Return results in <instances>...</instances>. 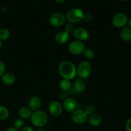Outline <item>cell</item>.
<instances>
[{"instance_id": "obj_1", "label": "cell", "mask_w": 131, "mask_h": 131, "mask_svg": "<svg viewBox=\"0 0 131 131\" xmlns=\"http://www.w3.org/2000/svg\"><path fill=\"white\" fill-rule=\"evenodd\" d=\"M58 72L63 79L70 81L77 75L76 67L69 61H62L58 66Z\"/></svg>"}, {"instance_id": "obj_2", "label": "cell", "mask_w": 131, "mask_h": 131, "mask_svg": "<svg viewBox=\"0 0 131 131\" xmlns=\"http://www.w3.org/2000/svg\"><path fill=\"white\" fill-rule=\"evenodd\" d=\"M30 119L32 124L35 127H42L47 124L48 122V116L45 112L38 110L32 113Z\"/></svg>"}, {"instance_id": "obj_3", "label": "cell", "mask_w": 131, "mask_h": 131, "mask_svg": "<svg viewBox=\"0 0 131 131\" xmlns=\"http://www.w3.org/2000/svg\"><path fill=\"white\" fill-rule=\"evenodd\" d=\"M84 14V12L81 9L75 8L70 9L67 12L65 18L69 23L71 24L78 23L83 20Z\"/></svg>"}, {"instance_id": "obj_4", "label": "cell", "mask_w": 131, "mask_h": 131, "mask_svg": "<svg viewBox=\"0 0 131 131\" xmlns=\"http://www.w3.org/2000/svg\"><path fill=\"white\" fill-rule=\"evenodd\" d=\"M77 69V75L81 79H87L92 72L91 64L87 61H83L78 65Z\"/></svg>"}, {"instance_id": "obj_5", "label": "cell", "mask_w": 131, "mask_h": 131, "mask_svg": "<svg viewBox=\"0 0 131 131\" xmlns=\"http://www.w3.org/2000/svg\"><path fill=\"white\" fill-rule=\"evenodd\" d=\"M88 116L83 110H76L72 113L71 118L72 120L75 124L78 125H81L84 124L88 120Z\"/></svg>"}, {"instance_id": "obj_6", "label": "cell", "mask_w": 131, "mask_h": 131, "mask_svg": "<svg viewBox=\"0 0 131 131\" xmlns=\"http://www.w3.org/2000/svg\"><path fill=\"white\" fill-rule=\"evenodd\" d=\"M68 49L69 52L72 54L79 55L83 54V51L85 49V46L83 42L76 40L70 42L68 47Z\"/></svg>"}, {"instance_id": "obj_7", "label": "cell", "mask_w": 131, "mask_h": 131, "mask_svg": "<svg viewBox=\"0 0 131 131\" xmlns=\"http://www.w3.org/2000/svg\"><path fill=\"white\" fill-rule=\"evenodd\" d=\"M128 22V18L125 14L118 13L113 16L112 19V24L116 28H124Z\"/></svg>"}, {"instance_id": "obj_8", "label": "cell", "mask_w": 131, "mask_h": 131, "mask_svg": "<svg viewBox=\"0 0 131 131\" xmlns=\"http://www.w3.org/2000/svg\"><path fill=\"white\" fill-rule=\"evenodd\" d=\"M66 18L61 13L56 12L52 14L49 18V22L54 27H60L63 25Z\"/></svg>"}, {"instance_id": "obj_9", "label": "cell", "mask_w": 131, "mask_h": 131, "mask_svg": "<svg viewBox=\"0 0 131 131\" xmlns=\"http://www.w3.org/2000/svg\"><path fill=\"white\" fill-rule=\"evenodd\" d=\"M49 111L54 117H58L62 114L63 106L60 102L53 101L49 105Z\"/></svg>"}, {"instance_id": "obj_10", "label": "cell", "mask_w": 131, "mask_h": 131, "mask_svg": "<svg viewBox=\"0 0 131 131\" xmlns=\"http://www.w3.org/2000/svg\"><path fill=\"white\" fill-rule=\"evenodd\" d=\"M72 33L73 35L76 38L77 40L81 41V42L86 41L90 37L89 32L87 31V29L84 28H81V27L75 28Z\"/></svg>"}, {"instance_id": "obj_11", "label": "cell", "mask_w": 131, "mask_h": 131, "mask_svg": "<svg viewBox=\"0 0 131 131\" xmlns=\"http://www.w3.org/2000/svg\"><path fill=\"white\" fill-rule=\"evenodd\" d=\"M63 109L68 113H72L77 110L78 102L76 100L72 97L67 98L63 102Z\"/></svg>"}, {"instance_id": "obj_12", "label": "cell", "mask_w": 131, "mask_h": 131, "mask_svg": "<svg viewBox=\"0 0 131 131\" xmlns=\"http://www.w3.org/2000/svg\"><path fill=\"white\" fill-rule=\"evenodd\" d=\"M41 105H42L41 99L37 96L32 97L28 102V107L30 109L32 112L38 111L40 108Z\"/></svg>"}, {"instance_id": "obj_13", "label": "cell", "mask_w": 131, "mask_h": 131, "mask_svg": "<svg viewBox=\"0 0 131 131\" xmlns=\"http://www.w3.org/2000/svg\"><path fill=\"white\" fill-rule=\"evenodd\" d=\"M70 38V34L65 32V31H59L55 35L54 40L58 44H63L68 42Z\"/></svg>"}, {"instance_id": "obj_14", "label": "cell", "mask_w": 131, "mask_h": 131, "mask_svg": "<svg viewBox=\"0 0 131 131\" xmlns=\"http://www.w3.org/2000/svg\"><path fill=\"white\" fill-rule=\"evenodd\" d=\"M89 124L93 127L99 126L102 123V118L98 114H93V115L88 116V120Z\"/></svg>"}, {"instance_id": "obj_15", "label": "cell", "mask_w": 131, "mask_h": 131, "mask_svg": "<svg viewBox=\"0 0 131 131\" xmlns=\"http://www.w3.org/2000/svg\"><path fill=\"white\" fill-rule=\"evenodd\" d=\"M1 78L3 83L6 85H12L15 81V76L12 73H5Z\"/></svg>"}, {"instance_id": "obj_16", "label": "cell", "mask_w": 131, "mask_h": 131, "mask_svg": "<svg viewBox=\"0 0 131 131\" xmlns=\"http://www.w3.org/2000/svg\"><path fill=\"white\" fill-rule=\"evenodd\" d=\"M120 37L124 42L131 40V28L129 27H124L120 33Z\"/></svg>"}, {"instance_id": "obj_17", "label": "cell", "mask_w": 131, "mask_h": 131, "mask_svg": "<svg viewBox=\"0 0 131 131\" xmlns=\"http://www.w3.org/2000/svg\"><path fill=\"white\" fill-rule=\"evenodd\" d=\"M32 111L28 107H22L19 110V115L20 118L23 119H28L31 117Z\"/></svg>"}, {"instance_id": "obj_18", "label": "cell", "mask_w": 131, "mask_h": 131, "mask_svg": "<svg viewBox=\"0 0 131 131\" xmlns=\"http://www.w3.org/2000/svg\"><path fill=\"white\" fill-rule=\"evenodd\" d=\"M74 88L78 93H83L86 89V85L83 79H78L74 83Z\"/></svg>"}, {"instance_id": "obj_19", "label": "cell", "mask_w": 131, "mask_h": 131, "mask_svg": "<svg viewBox=\"0 0 131 131\" xmlns=\"http://www.w3.org/2000/svg\"><path fill=\"white\" fill-rule=\"evenodd\" d=\"M71 82L68 79H63L60 83V88H61V90L64 91V92L69 91L71 88Z\"/></svg>"}, {"instance_id": "obj_20", "label": "cell", "mask_w": 131, "mask_h": 131, "mask_svg": "<svg viewBox=\"0 0 131 131\" xmlns=\"http://www.w3.org/2000/svg\"><path fill=\"white\" fill-rule=\"evenodd\" d=\"M9 116V111L5 106L0 105V120H5Z\"/></svg>"}, {"instance_id": "obj_21", "label": "cell", "mask_w": 131, "mask_h": 131, "mask_svg": "<svg viewBox=\"0 0 131 131\" xmlns=\"http://www.w3.org/2000/svg\"><path fill=\"white\" fill-rule=\"evenodd\" d=\"M10 33L8 29L6 28L0 29V40L5 41L10 38Z\"/></svg>"}, {"instance_id": "obj_22", "label": "cell", "mask_w": 131, "mask_h": 131, "mask_svg": "<svg viewBox=\"0 0 131 131\" xmlns=\"http://www.w3.org/2000/svg\"><path fill=\"white\" fill-rule=\"evenodd\" d=\"M83 56L87 60H92L95 57V53L90 49H85L83 52Z\"/></svg>"}, {"instance_id": "obj_23", "label": "cell", "mask_w": 131, "mask_h": 131, "mask_svg": "<svg viewBox=\"0 0 131 131\" xmlns=\"http://www.w3.org/2000/svg\"><path fill=\"white\" fill-rule=\"evenodd\" d=\"M24 119L20 117L18 118H17L16 120L14 121V127H15V129H17V130L18 129L23 128V127H24Z\"/></svg>"}, {"instance_id": "obj_24", "label": "cell", "mask_w": 131, "mask_h": 131, "mask_svg": "<svg viewBox=\"0 0 131 131\" xmlns=\"http://www.w3.org/2000/svg\"><path fill=\"white\" fill-rule=\"evenodd\" d=\"M85 112L86 113V114L88 115V116H90V115H93V114L95 113L96 111V107L94 105H88L86 107V110H84Z\"/></svg>"}, {"instance_id": "obj_25", "label": "cell", "mask_w": 131, "mask_h": 131, "mask_svg": "<svg viewBox=\"0 0 131 131\" xmlns=\"http://www.w3.org/2000/svg\"><path fill=\"white\" fill-rule=\"evenodd\" d=\"M74 26H73V24H71V23H69L67 24H65V31L68 33L69 34H70V33H72L74 31Z\"/></svg>"}, {"instance_id": "obj_26", "label": "cell", "mask_w": 131, "mask_h": 131, "mask_svg": "<svg viewBox=\"0 0 131 131\" xmlns=\"http://www.w3.org/2000/svg\"><path fill=\"white\" fill-rule=\"evenodd\" d=\"M83 20H84L86 23H90L93 20V17L90 14H84Z\"/></svg>"}, {"instance_id": "obj_27", "label": "cell", "mask_w": 131, "mask_h": 131, "mask_svg": "<svg viewBox=\"0 0 131 131\" xmlns=\"http://www.w3.org/2000/svg\"><path fill=\"white\" fill-rule=\"evenodd\" d=\"M5 69L6 68H5V63L0 60V78H1V76L5 74Z\"/></svg>"}, {"instance_id": "obj_28", "label": "cell", "mask_w": 131, "mask_h": 131, "mask_svg": "<svg viewBox=\"0 0 131 131\" xmlns=\"http://www.w3.org/2000/svg\"><path fill=\"white\" fill-rule=\"evenodd\" d=\"M125 128H126V131H131V118L127 121Z\"/></svg>"}, {"instance_id": "obj_29", "label": "cell", "mask_w": 131, "mask_h": 131, "mask_svg": "<svg viewBox=\"0 0 131 131\" xmlns=\"http://www.w3.org/2000/svg\"><path fill=\"white\" fill-rule=\"evenodd\" d=\"M22 131H34L33 128L29 126H24L23 127Z\"/></svg>"}, {"instance_id": "obj_30", "label": "cell", "mask_w": 131, "mask_h": 131, "mask_svg": "<svg viewBox=\"0 0 131 131\" xmlns=\"http://www.w3.org/2000/svg\"><path fill=\"white\" fill-rule=\"evenodd\" d=\"M6 131H18L17 129H15L14 127H9L6 129Z\"/></svg>"}, {"instance_id": "obj_31", "label": "cell", "mask_w": 131, "mask_h": 131, "mask_svg": "<svg viewBox=\"0 0 131 131\" xmlns=\"http://www.w3.org/2000/svg\"><path fill=\"white\" fill-rule=\"evenodd\" d=\"M55 1H56V3H63L65 2V1L66 0H54Z\"/></svg>"}, {"instance_id": "obj_32", "label": "cell", "mask_w": 131, "mask_h": 131, "mask_svg": "<svg viewBox=\"0 0 131 131\" xmlns=\"http://www.w3.org/2000/svg\"><path fill=\"white\" fill-rule=\"evenodd\" d=\"M127 23H128V25H129V28H131V18L130 19H129V20H128Z\"/></svg>"}, {"instance_id": "obj_33", "label": "cell", "mask_w": 131, "mask_h": 131, "mask_svg": "<svg viewBox=\"0 0 131 131\" xmlns=\"http://www.w3.org/2000/svg\"><path fill=\"white\" fill-rule=\"evenodd\" d=\"M1 48H2V42L0 40V51H1Z\"/></svg>"}, {"instance_id": "obj_34", "label": "cell", "mask_w": 131, "mask_h": 131, "mask_svg": "<svg viewBox=\"0 0 131 131\" xmlns=\"http://www.w3.org/2000/svg\"><path fill=\"white\" fill-rule=\"evenodd\" d=\"M35 131H46V130H43V129H38V130H35Z\"/></svg>"}, {"instance_id": "obj_35", "label": "cell", "mask_w": 131, "mask_h": 131, "mask_svg": "<svg viewBox=\"0 0 131 131\" xmlns=\"http://www.w3.org/2000/svg\"><path fill=\"white\" fill-rule=\"evenodd\" d=\"M121 1H129V0H121Z\"/></svg>"}, {"instance_id": "obj_36", "label": "cell", "mask_w": 131, "mask_h": 131, "mask_svg": "<svg viewBox=\"0 0 131 131\" xmlns=\"http://www.w3.org/2000/svg\"><path fill=\"white\" fill-rule=\"evenodd\" d=\"M0 131H1V130H0Z\"/></svg>"}]
</instances>
